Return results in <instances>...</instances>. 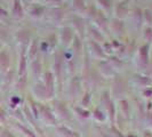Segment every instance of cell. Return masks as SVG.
Returning <instances> with one entry per match:
<instances>
[{"label":"cell","mask_w":152,"mask_h":137,"mask_svg":"<svg viewBox=\"0 0 152 137\" xmlns=\"http://www.w3.org/2000/svg\"><path fill=\"white\" fill-rule=\"evenodd\" d=\"M46 84H47V91L48 94H53V76L50 73H46Z\"/></svg>","instance_id":"obj_1"},{"label":"cell","mask_w":152,"mask_h":137,"mask_svg":"<svg viewBox=\"0 0 152 137\" xmlns=\"http://www.w3.org/2000/svg\"><path fill=\"white\" fill-rule=\"evenodd\" d=\"M117 13H118L119 17H124V16L126 15L127 14V4L126 2L119 4L118 7H117Z\"/></svg>","instance_id":"obj_2"},{"label":"cell","mask_w":152,"mask_h":137,"mask_svg":"<svg viewBox=\"0 0 152 137\" xmlns=\"http://www.w3.org/2000/svg\"><path fill=\"white\" fill-rule=\"evenodd\" d=\"M71 37H72V31L70 30L69 28H65L63 30V33H62V39H63L64 44H68L69 41H70V39H71Z\"/></svg>","instance_id":"obj_3"},{"label":"cell","mask_w":152,"mask_h":137,"mask_svg":"<svg viewBox=\"0 0 152 137\" xmlns=\"http://www.w3.org/2000/svg\"><path fill=\"white\" fill-rule=\"evenodd\" d=\"M22 7L20 5V1L16 0L15 1V6H14V15L17 16V17H21L22 16Z\"/></svg>","instance_id":"obj_4"},{"label":"cell","mask_w":152,"mask_h":137,"mask_svg":"<svg viewBox=\"0 0 152 137\" xmlns=\"http://www.w3.org/2000/svg\"><path fill=\"white\" fill-rule=\"evenodd\" d=\"M0 62H1V65H2V68H7L8 66V55L6 53H2L0 55Z\"/></svg>","instance_id":"obj_5"},{"label":"cell","mask_w":152,"mask_h":137,"mask_svg":"<svg viewBox=\"0 0 152 137\" xmlns=\"http://www.w3.org/2000/svg\"><path fill=\"white\" fill-rule=\"evenodd\" d=\"M42 111H44V117H45L46 119H47L49 122H54V123H55V119H54L53 115L50 114L49 110H48V109H46V107H44V109H42Z\"/></svg>","instance_id":"obj_6"},{"label":"cell","mask_w":152,"mask_h":137,"mask_svg":"<svg viewBox=\"0 0 152 137\" xmlns=\"http://www.w3.org/2000/svg\"><path fill=\"white\" fill-rule=\"evenodd\" d=\"M75 4V7L78 9H85V1L84 0H75L73 1Z\"/></svg>","instance_id":"obj_7"},{"label":"cell","mask_w":152,"mask_h":137,"mask_svg":"<svg viewBox=\"0 0 152 137\" xmlns=\"http://www.w3.org/2000/svg\"><path fill=\"white\" fill-rule=\"evenodd\" d=\"M141 55L143 56L144 55V61H148V46H143L141 48Z\"/></svg>","instance_id":"obj_8"},{"label":"cell","mask_w":152,"mask_h":137,"mask_svg":"<svg viewBox=\"0 0 152 137\" xmlns=\"http://www.w3.org/2000/svg\"><path fill=\"white\" fill-rule=\"evenodd\" d=\"M91 46L95 48V52L99 53V56H104V54H103V52H102V49H101V47H99V45H96L95 42H91Z\"/></svg>","instance_id":"obj_9"},{"label":"cell","mask_w":152,"mask_h":137,"mask_svg":"<svg viewBox=\"0 0 152 137\" xmlns=\"http://www.w3.org/2000/svg\"><path fill=\"white\" fill-rule=\"evenodd\" d=\"M113 26H114V29L121 31L122 28H124V24H122L121 22H119V21H113Z\"/></svg>","instance_id":"obj_10"},{"label":"cell","mask_w":152,"mask_h":137,"mask_svg":"<svg viewBox=\"0 0 152 137\" xmlns=\"http://www.w3.org/2000/svg\"><path fill=\"white\" fill-rule=\"evenodd\" d=\"M99 4L103 6V7L105 8H109L110 7V5H111V2H110V0H99Z\"/></svg>","instance_id":"obj_11"},{"label":"cell","mask_w":152,"mask_h":137,"mask_svg":"<svg viewBox=\"0 0 152 137\" xmlns=\"http://www.w3.org/2000/svg\"><path fill=\"white\" fill-rule=\"evenodd\" d=\"M95 117H96V119H99V120H104V115H102V112L99 111V110L95 111Z\"/></svg>","instance_id":"obj_12"},{"label":"cell","mask_w":152,"mask_h":137,"mask_svg":"<svg viewBox=\"0 0 152 137\" xmlns=\"http://www.w3.org/2000/svg\"><path fill=\"white\" fill-rule=\"evenodd\" d=\"M24 70H25V58L22 57V61H21V68H20V73H21V74L23 73Z\"/></svg>","instance_id":"obj_13"},{"label":"cell","mask_w":152,"mask_h":137,"mask_svg":"<svg viewBox=\"0 0 152 137\" xmlns=\"http://www.w3.org/2000/svg\"><path fill=\"white\" fill-rule=\"evenodd\" d=\"M121 105H122V110H124V111L126 110V113L128 114V103H127L126 101H122Z\"/></svg>","instance_id":"obj_14"},{"label":"cell","mask_w":152,"mask_h":137,"mask_svg":"<svg viewBox=\"0 0 152 137\" xmlns=\"http://www.w3.org/2000/svg\"><path fill=\"white\" fill-rule=\"evenodd\" d=\"M33 13H34V15H40L41 13H42V8H36L33 12H32V15H33Z\"/></svg>","instance_id":"obj_15"},{"label":"cell","mask_w":152,"mask_h":137,"mask_svg":"<svg viewBox=\"0 0 152 137\" xmlns=\"http://www.w3.org/2000/svg\"><path fill=\"white\" fill-rule=\"evenodd\" d=\"M145 17L148 18V21L149 22H151V14H150V10H145Z\"/></svg>","instance_id":"obj_16"},{"label":"cell","mask_w":152,"mask_h":137,"mask_svg":"<svg viewBox=\"0 0 152 137\" xmlns=\"http://www.w3.org/2000/svg\"><path fill=\"white\" fill-rule=\"evenodd\" d=\"M87 102H89V95H86V96H85L84 101H83V104H84V105H87Z\"/></svg>","instance_id":"obj_17"},{"label":"cell","mask_w":152,"mask_h":137,"mask_svg":"<svg viewBox=\"0 0 152 137\" xmlns=\"http://www.w3.org/2000/svg\"><path fill=\"white\" fill-rule=\"evenodd\" d=\"M22 129L24 130L25 133H26V135H29L30 137H36V136H34V134H31V131H29V130L26 129V128H22Z\"/></svg>","instance_id":"obj_18"},{"label":"cell","mask_w":152,"mask_h":137,"mask_svg":"<svg viewBox=\"0 0 152 137\" xmlns=\"http://www.w3.org/2000/svg\"><path fill=\"white\" fill-rule=\"evenodd\" d=\"M2 137H14V136H13L12 134H9L8 131H5V133H4V135H2Z\"/></svg>","instance_id":"obj_19"},{"label":"cell","mask_w":152,"mask_h":137,"mask_svg":"<svg viewBox=\"0 0 152 137\" xmlns=\"http://www.w3.org/2000/svg\"><path fill=\"white\" fill-rule=\"evenodd\" d=\"M144 94L146 96H149L150 94H152V89H149V90H144Z\"/></svg>","instance_id":"obj_20"}]
</instances>
